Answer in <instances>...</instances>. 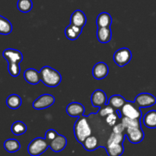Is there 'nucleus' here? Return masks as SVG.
Segmentation results:
<instances>
[{"label": "nucleus", "instance_id": "24", "mask_svg": "<svg viewBox=\"0 0 156 156\" xmlns=\"http://www.w3.org/2000/svg\"><path fill=\"white\" fill-rule=\"evenodd\" d=\"M12 24L7 18L0 15V34L8 35L12 33Z\"/></svg>", "mask_w": 156, "mask_h": 156}, {"label": "nucleus", "instance_id": "5", "mask_svg": "<svg viewBox=\"0 0 156 156\" xmlns=\"http://www.w3.org/2000/svg\"><path fill=\"white\" fill-rule=\"evenodd\" d=\"M120 110L123 117H128V118L140 120L143 116V113L140 110V108H139L134 102L132 101H126L123 108Z\"/></svg>", "mask_w": 156, "mask_h": 156}, {"label": "nucleus", "instance_id": "13", "mask_svg": "<svg viewBox=\"0 0 156 156\" xmlns=\"http://www.w3.org/2000/svg\"><path fill=\"white\" fill-rule=\"evenodd\" d=\"M67 145V140L64 136L60 135V134H58L57 136L53 140H52L50 143L49 145V147L50 148L53 152H62L66 147Z\"/></svg>", "mask_w": 156, "mask_h": 156}, {"label": "nucleus", "instance_id": "12", "mask_svg": "<svg viewBox=\"0 0 156 156\" xmlns=\"http://www.w3.org/2000/svg\"><path fill=\"white\" fill-rule=\"evenodd\" d=\"M66 113L72 117H80L85 115V107L79 102H72L66 107Z\"/></svg>", "mask_w": 156, "mask_h": 156}, {"label": "nucleus", "instance_id": "18", "mask_svg": "<svg viewBox=\"0 0 156 156\" xmlns=\"http://www.w3.org/2000/svg\"><path fill=\"white\" fill-rule=\"evenodd\" d=\"M82 32V27H79L78 26L70 24L69 25L66 27L64 33H65V36L66 37L67 39L70 40V41H76V39L79 38Z\"/></svg>", "mask_w": 156, "mask_h": 156}, {"label": "nucleus", "instance_id": "19", "mask_svg": "<svg viewBox=\"0 0 156 156\" xmlns=\"http://www.w3.org/2000/svg\"><path fill=\"white\" fill-rule=\"evenodd\" d=\"M112 21V17L109 13L101 12L98 15L96 24L98 27H111Z\"/></svg>", "mask_w": 156, "mask_h": 156}, {"label": "nucleus", "instance_id": "7", "mask_svg": "<svg viewBox=\"0 0 156 156\" xmlns=\"http://www.w3.org/2000/svg\"><path fill=\"white\" fill-rule=\"evenodd\" d=\"M55 98L52 94H44L39 96L33 102V108L35 110H44L50 108L54 104Z\"/></svg>", "mask_w": 156, "mask_h": 156}, {"label": "nucleus", "instance_id": "8", "mask_svg": "<svg viewBox=\"0 0 156 156\" xmlns=\"http://www.w3.org/2000/svg\"><path fill=\"white\" fill-rule=\"evenodd\" d=\"M134 103L139 108H149L156 104V98L149 93H140L136 97Z\"/></svg>", "mask_w": 156, "mask_h": 156}, {"label": "nucleus", "instance_id": "17", "mask_svg": "<svg viewBox=\"0 0 156 156\" xmlns=\"http://www.w3.org/2000/svg\"><path fill=\"white\" fill-rule=\"evenodd\" d=\"M105 149L108 156H121L124 152L123 143H107Z\"/></svg>", "mask_w": 156, "mask_h": 156}, {"label": "nucleus", "instance_id": "20", "mask_svg": "<svg viewBox=\"0 0 156 156\" xmlns=\"http://www.w3.org/2000/svg\"><path fill=\"white\" fill-rule=\"evenodd\" d=\"M143 124L149 129L156 128V111L152 110L146 113L143 117Z\"/></svg>", "mask_w": 156, "mask_h": 156}, {"label": "nucleus", "instance_id": "6", "mask_svg": "<svg viewBox=\"0 0 156 156\" xmlns=\"http://www.w3.org/2000/svg\"><path fill=\"white\" fill-rule=\"evenodd\" d=\"M132 52L126 47L117 50L114 53L113 59L119 67H123L127 65L132 59Z\"/></svg>", "mask_w": 156, "mask_h": 156}, {"label": "nucleus", "instance_id": "29", "mask_svg": "<svg viewBox=\"0 0 156 156\" xmlns=\"http://www.w3.org/2000/svg\"><path fill=\"white\" fill-rule=\"evenodd\" d=\"M126 133H116L113 132L110 136L107 143H123L126 137Z\"/></svg>", "mask_w": 156, "mask_h": 156}, {"label": "nucleus", "instance_id": "9", "mask_svg": "<svg viewBox=\"0 0 156 156\" xmlns=\"http://www.w3.org/2000/svg\"><path fill=\"white\" fill-rule=\"evenodd\" d=\"M126 136H127L128 140L133 144L141 143L145 137L144 132L141 126L135 128H127Z\"/></svg>", "mask_w": 156, "mask_h": 156}, {"label": "nucleus", "instance_id": "3", "mask_svg": "<svg viewBox=\"0 0 156 156\" xmlns=\"http://www.w3.org/2000/svg\"><path fill=\"white\" fill-rule=\"evenodd\" d=\"M91 134V129L88 123L86 117L82 116L78 117L74 125V135L76 140L82 144L83 142L90 136Z\"/></svg>", "mask_w": 156, "mask_h": 156}, {"label": "nucleus", "instance_id": "27", "mask_svg": "<svg viewBox=\"0 0 156 156\" xmlns=\"http://www.w3.org/2000/svg\"><path fill=\"white\" fill-rule=\"evenodd\" d=\"M17 8L22 13H27L31 11L33 2L31 0H18L17 2Z\"/></svg>", "mask_w": 156, "mask_h": 156}, {"label": "nucleus", "instance_id": "22", "mask_svg": "<svg viewBox=\"0 0 156 156\" xmlns=\"http://www.w3.org/2000/svg\"><path fill=\"white\" fill-rule=\"evenodd\" d=\"M21 104H22V100L18 94H10L6 99V105L12 110H16L19 108Z\"/></svg>", "mask_w": 156, "mask_h": 156}, {"label": "nucleus", "instance_id": "16", "mask_svg": "<svg viewBox=\"0 0 156 156\" xmlns=\"http://www.w3.org/2000/svg\"><path fill=\"white\" fill-rule=\"evenodd\" d=\"M96 36L101 44H108L112 38V31L111 27H98Z\"/></svg>", "mask_w": 156, "mask_h": 156}, {"label": "nucleus", "instance_id": "28", "mask_svg": "<svg viewBox=\"0 0 156 156\" xmlns=\"http://www.w3.org/2000/svg\"><path fill=\"white\" fill-rule=\"evenodd\" d=\"M121 123L124 125L126 129L127 128H135L141 126V122L139 119H131L123 117L121 118Z\"/></svg>", "mask_w": 156, "mask_h": 156}, {"label": "nucleus", "instance_id": "14", "mask_svg": "<svg viewBox=\"0 0 156 156\" xmlns=\"http://www.w3.org/2000/svg\"><path fill=\"white\" fill-rule=\"evenodd\" d=\"M86 15L82 11L79 10V9L73 12L70 17V24L82 27V28L86 24Z\"/></svg>", "mask_w": 156, "mask_h": 156}, {"label": "nucleus", "instance_id": "30", "mask_svg": "<svg viewBox=\"0 0 156 156\" xmlns=\"http://www.w3.org/2000/svg\"><path fill=\"white\" fill-rule=\"evenodd\" d=\"M116 112V111H114V108L113 107H111V105H105V108H101L99 109L98 114L101 117H107L109 114H112V113Z\"/></svg>", "mask_w": 156, "mask_h": 156}, {"label": "nucleus", "instance_id": "26", "mask_svg": "<svg viewBox=\"0 0 156 156\" xmlns=\"http://www.w3.org/2000/svg\"><path fill=\"white\" fill-rule=\"evenodd\" d=\"M12 133L15 136L23 135L27 131V126L22 121H15L11 126Z\"/></svg>", "mask_w": 156, "mask_h": 156}, {"label": "nucleus", "instance_id": "10", "mask_svg": "<svg viewBox=\"0 0 156 156\" xmlns=\"http://www.w3.org/2000/svg\"><path fill=\"white\" fill-rule=\"evenodd\" d=\"M91 105L94 108H101L108 105L107 95L103 90L97 89L92 93L91 96Z\"/></svg>", "mask_w": 156, "mask_h": 156}, {"label": "nucleus", "instance_id": "31", "mask_svg": "<svg viewBox=\"0 0 156 156\" xmlns=\"http://www.w3.org/2000/svg\"><path fill=\"white\" fill-rule=\"evenodd\" d=\"M118 115L117 114V113L114 112L112 114H109V115L107 116L106 117V122L109 126H114L116 124L117 121V119H118Z\"/></svg>", "mask_w": 156, "mask_h": 156}, {"label": "nucleus", "instance_id": "2", "mask_svg": "<svg viewBox=\"0 0 156 156\" xmlns=\"http://www.w3.org/2000/svg\"><path fill=\"white\" fill-rule=\"evenodd\" d=\"M41 82L47 87L55 88L62 82V76L57 70L49 66L42 67L40 70Z\"/></svg>", "mask_w": 156, "mask_h": 156}, {"label": "nucleus", "instance_id": "11", "mask_svg": "<svg viewBox=\"0 0 156 156\" xmlns=\"http://www.w3.org/2000/svg\"><path fill=\"white\" fill-rule=\"evenodd\" d=\"M109 73L108 66L104 62H97L94 66L92 69L93 77L97 80H101L105 79Z\"/></svg>", "mask_w": 156, "mask_h": 156}, {"label": "nucleus", "instance_id": "25", "mask_svg": "<svg viewBox=\"0 0 156 156\" xmlns=\"http://www.w3.org/2000/svg\"><path fill=\"white\" fill-rule=\"evenodd\" d=\"M84 149L88 152H93L98 148V140L94 136H88L82 143Z\"/></svg>", "mask_w": 156, "mask_h": 156}, {"label": "nucleus", "instance_id": "21", "mask_svg": "<svg viewBox=\"0 0 156 156\" xmlns=\"http://www.w3.org/2000/svg\"><path fill=\"white\" fill-rule=\"evenodd\" d=\"M127 101L120 94H114L109 98L108 102V105H111L116 110L121 109L123 105L126 103Z\"/></svg>", "mask_w": 156, "mask_h": 156}, {"label": "nucleus", "instance_id": "4", "mask_svg": "<svg viewBox=\"0 0 156 156\" xmlns=\"http://www.w3.org/2000/svg\"><path fill=\"white\" fill-rule=\"evenodd\" d=\"M49 147V143L45 138L37 137L29 143L27 146V152L31 156H39L47 151Z\"/></svg>", "mask_w": 156, "mask_h": 156}, {"label": "nucleus", "instance_id": "32", "mask_svg": "<svg viewBox=\"0 0 156 156\" xmlns=\"http://www.w3.org/2000/svg\"><path fill=\"white\" fill-rule=\"evenodd\" d=\"M58 133L56 132L55 129H50L46 132L45 133V139L47 142L49 143V145H50V143L52 141V140H54L56 136H58Z\"/></svg>", "mask_w": 156, "mask_h": 156}, {"label": "nucleus", "instance_id": "1", "mask_svg": "<svg viewBox=\"0 0 156 156\" xmlns=\"http://www.w3.org/2000/svg\"><path fill=\"white\" fill-rule=\"evenodd\" d=\"M2 56L8 62V71L12 77H18L21 73L20 63L23 60V54L15 49L8 48L3 51Z\"/></svg>", "mask_w": 156, "mask_h": 156}, {"label": "nucleus", "instance_id": "23", "mask_svg": "<svg viewBox=\"0 0 156 156\" xmlns=\"http://www.w3.org/2000/svg\"><path fill=\"white\" fill-rule=\"evenodd\" d=\"M4 149L9 153H14L21 149V144L19 142L15 139H9L4 142Z\"/></svg>", "mask_w": 156, "mask_h": 156}, {"label": "nucleus", "instance_id": "15", "mask_svg": "<svg viewBox=\"0 0 156 156\" xmlns=\"http://www.w3.org/2000/svg\"><path fill=\"white\" fill-rule=\"evenodd\" d=\"M24 78L27 83L30 85H37L41 81L40 72L33 68H29L24 71Z\"/></svg>", "mask_w": 156, "mask_h": 156}, {"label": "nucleus", "instance_id": "33", "mask_svg": "<svg viewBox=\"0 0 156 156\" xmlns=\"http://www.w3.org/2000/svg\"><path fill=\"white\" fill-rule=\"evenodd\" d=\"M125 129H126V127H125L124 125L122 123H118L117 125H114L113 126V132L116 133H123L125 131Z\"/></svg>", "mask_w": 156, "mask_h": 156}]
</instances>
